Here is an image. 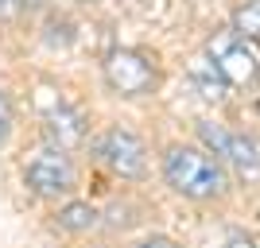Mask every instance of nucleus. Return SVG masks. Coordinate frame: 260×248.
I'll list each match as a JSON object with an SVG mask.
<instances>
[{"instance_id":"nucleus-1","label":"nucleus","mask_w":260,"mask_h":248,"mask_svg":"<svg viewBox=\"0 0 260 248\" xmlns=\"http://www.w3.org/2000/svg\"><path fill=\"white\" fill-rule=\"evenodd\" d=\"M163 179L175 194L190 198V202L221 198L229 186L221 159L210 155L206 148H194V144H171L163 151Z\"/></svg>"},{"instance_id":"nucleus-2","label":"nucleus","mask_w":260,"mask_h":248,"mask_svg":"<svg viewBox=\"0 0 260 248\" xmlns=\"http://www.w3.org/2000/svg\"><path fill=\"white\" fill-rule=\"evenodd\" d=\"M206 58L210 66H214L217 74H221V82L225 86H252L260 74V62L256 54L249 51V39H241L233 27H221V31H214L206 39Z\"/></svg>"},{"instance_id":"nucleus-3","label":"nucleus","mask_w":260,"mask_h":248,"mask_svg":"<svg viewBox=\"0 0 260 248\" xmlns=\"http://www.w3.org/2000/svg\"><path fill=\"white\" fill-rule=\"evenodd\" d=\"M23 183L39 198H62L74 190V163H70L66 151L47 144V148H39L31 159L23 163Z\"/></svg>"},{"instance_id":"nucleus-4","label":"nucleus","mask_w":260,"mask_h":248,"mask_svg":"<svg viewBox=\"0 0 260 248\" xmlns=\"http://www.w3.org/2000/svg\"><path fill=\"white\" fill-rule=\"evenodd\" d=\"M105 82L120 97H144V93L155 89V66L148 54L120 47V51L105 54Z\"/></svg>"},{"instance_id":"nucleus-5","label":"nucleus","mask_w":260,"mask_h":248,"mask_svg":"<svg viewBox=\"0 0 260 248\" xmlns=\"http://www.w3.org/2000/svg\"><path fill=\"white\" fill-rule=\"evenodd\" d=\"M198 136H202V144H206L221 163H229L241 179H260V148L249 136L229 132L225 124H210V120L198 124Z\"/></svg>"},{"instance_id":"nucleus-6","label":"nucleus","mask_w":260,"mask_h":248,"mask_svg":"<svg viewBox=\"0 0 260 248\" xmlns=\"http://www.w3.org/2000/svg\"><path fill=\"white\" fill-rule=\"evenodd\" d=\"M98 159L120 179H144L148 174V148L128 128H109L98 140Z\"/></svg>"},{"instance_id":"nucleus-7","label":"nucleus","mask_w":260,"mask_h":248,"mask_svg":"<svg viewBox=\"0 0 260 248\" xmlns=\"http://www.w3.org/2000/svg\"><path fill=\"white\" fill-rule=\"evenodd\" d=\"M43 136H47V144H51V148L70 151V148H78V144L86 140V117H82L78 109H70V105H58V109H51V113H47Z\"/></svg>"},{"instance_id":"nucleus-8","label":"nucleus","mask_w":260,"mask_h":248,"mask_svg":"<svg viewBox=\"0 0 260 248\" xmlns=\"http://www.w3.org/2000/svg\"><path fill=\"white\" fill-rule=\"evenodd\" d=\"M58 225H62L66 233H89V229L98 225V209L89 202H66L62 209H58Z\"/></svg>"},{"instance_id":"nucleus-9","label":"nucleus","mask_w":260,"mask_h":248,"mask_svg":"<svg viewBox=\"0 0 260 248\" xmlns=\"http://www.w3.org/2000/svg\"><path fill=\"white\" fill-rule=\"evenodd\" d=\"M233 31L249 43H260V0H249L233 12Z\"/></svg>"},{"instance_id":"nucleus-10","label":"nucleus","mask_w":260,"mask_h":248,"mask_svg":"<svg viewBox=\"0 0 260 248\" xmlns=\"http://www.w3.org/2000/svg\"><path fill=\"white\" fill-rule=\"evenodd\" d=\"M8 132H12V101H8V93L0 89V144L8 140Z\"/></svg>"},{"instance_id":"nucleus-11","label":"nucleus","mask_w":260,"mask_h":248,"mask_svg":"<svg viewBox=\"0 0 260 248\" xmlns=\"http://www.w3.org/2000/svg\"><path fill=\"white\" fill-rule=\"evenodd\" d=\"M225 248H256V244H252L249 233H229V237H225Z\"/></svg>"},{"instance_id":"nucleus-12","label":"nucleus","mask_w":260,"mask_h":248,"mask_svg":"<svg viewBox=\"0 0 260 248\" xmlns=\"http://www.w3.org/2000/svg\"><path fill=\"white\" fill-rule=\"evenodd\" d=\"M136 248H179L171 237H148V240H140Z\"/></svg>"}]
</instances>
